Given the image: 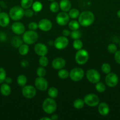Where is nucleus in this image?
Masks as SVG:
<instances>
[{
  "label": "nucleus",
  "mask_w": 120,
  "mask_h": 120,
  "mask_svg": "<svg viewBox=\"0 0 120 120\" xmlns=\"http://www.w3.org/2000/svg\"><path fill=\"white\" fill-rule=\"evenodd\" d=\"M95 16L90 11H84L80 13L78 16V22L80 25L84 27H88L91 25L94 22Z\"/></svg>",
  "instance_id": "f257e3e1"
},
{
  "label": "nucleus",
  "mask_w": 120,
  "mask_h": 120,
  "mask_svg": "<svg viewBox=\"0 0 120 120\" xmlns=\"http://www.w3.org/2000/svg\"><path fill=\"white\" fill-rule=\"evenodd\" d=\"M42 107V110L45 113L48 114H51L56 111L57 105L54 98L49 97V98H45L44 100Z\"/></svg>",
  "instance_id": "f03ea898"
},
{
  "label": "nucleus",
  "mask_w": 120,
  "mask_h": 120,
  "mask_svg": "<svg viewBox=\"0 0 120 120\" xmlns=\"http://www.w3.org/2000/svg\"><path fill=\"white\" fill-rule=\"evenodd\" d=\"M9 15L10 18L13 21H20L24 16V9L21 6H14L9 10Z\"/></svg>",
  "instance_id": "7ed1b4c3"
},
{
  "label": "nucleus",
  "mask_w": 120,
  "mask_h": 120,
  "mask_svg": "<svg viewBox=\"0 0 120 120\" xmlns=\"http://www.w3.org/2000/svg\"><path fill=\"white\" fill-rule=\"evenodd\" d=\"M38 35L35 30H27L22 34V41L26 44H34L38 41Z\"/></svg>",
  "instance_id": "20e7f679"
},
{
  "label": "nucleus",
  "mask_w": 120,
  "mask_h": 120,
  "mask_svg": "<svg viewBox=\"0 0 120 120\" xmlns=\"http://www.w3.org/2000/svg\"><path fill=\"white\" fill-rule=\"evenodd\" d=\"M75 59L78 64L83 65L88 62L89 59V53L85 49H80L78 50L75 54Z\"/></svg>",
  "instance_id": "39448f33"
},
{
  "label": "nucleus",
  "mask_w": 120,
  "mask_h": 120,
  "mask_svg": "<svg viewBox=\"0 0 120 120\" xmlns=\"http://www.w3.org/2000/svg\"><path fill=\"white\" fill-rule=\"evenodd\" d=\"M85 104L91 107H96L100 103V98L97 95L93 93L88 94L84 98Z\"/></svg>",
  "instance_id": "423d86ee"
},
{
  "label": "nucleus",
  "mask_w": 120,
  "mask_h": 120,
  "mask_svg": "<svg viewBox=\"0 0 120 120\" xmlns=\"http://www.w3.org/2000/svg\"><path fill=\"white\" fill-rule=\"evenodd\" d=\"M86 77L87 80L92 84H96L100 82L101 79V75L96 70L94 69H90L88 70L86 73Z\"/></svg>",
  "instance_id": "0eeeda50"
},
{
  "label": "nucleus",
  "mask_w": 120,
  "mask_h": 120,
  "mask_svg": "<svg viewBox=\"0 0 120 120\" xmlns=\"http://www.w3.org/2000/svg\"><path fill=\"white\" fill-rule=\"evenodd\" d=\"M84 71L80 68H73L69 72V77L74 82H79L83 79Z\"/></svg>",
  "instance_id": "6e6552de"
},
{
  "label": "nucleus",
  "mask_w": 120,
  "mask_h": 120,
  "mask_svg": "<svg viewBox=\"0 0 120 120\" xmlns=\"http://www.w3.org/2000/svg\"><path fill=\"white\" fill-rule=\"evenodd\" d=\"M22 94L24 97L28 99L32 98L36 96V89L31 85H27L22 87Z\"/></svg>",
  "instance_id": "1a4fd4ad"
},
{
  "label": "nucleus",
  "mask_w": 120,
  "mask_h": 120,
  "mask_svg": "<svg viewBox=\"0 0 120 120\" xmlns=\"http://www.w3.org/2000/svg\"><path fill=\"white\" fill-rule=\"evenodd\" d=\"M69 43V41L67 37L64 36H60L56 38L54 41V46L58 50H62L67 47Z\"/></svg>",
  "instance_id": "9d476101"
},
{
  "label": "nucleus",
  "mask_w": 120,
  "mask_h": 120,
  "mask_svg": "<svg viewBox=\"0 0 120 120\" xmlns=\"http://www.w3.org/2000/svg\"><path fill=\"white\" fill-rule=\"evenodd\" d=\"M105 82L107 86L109 87H114L118 84L119 82V78L117 75L114 73H109L107 74L105 78Z\"/></svg>",
  "instance_id": "9b49d317"
},
{
  "label": "nucleus",
  "mask_w": 120,
  "mask_h": 120,
  "mask_svg": "<svg viewBox=\"0 0 120 120\" xmlns=\"http://www.w3.org/2000/svg\"><path fill=\"white\" fill-rule=\"evenodd\" d=\"M34 84L35 88L40 91H45L48 87V81L44 78V77H38L35 79Z\"/></svg>",
  "instance_id": "f8f14e48"
},
{
  "label": "nucleus",
  "mask_w": 120,
  "mask_h": 120,
  "mask_svg": "<svg viewBox=\"0 0 120 120\" xmlns=\"http://www.w3.org/2000/svg\"><path fill=\"white\" fill-rule=\"evenodd\" d=\"M69 16L68 13L66 12L62 11L61 12L58 13L56 16V22L59 25L65 26L68 24L69 22Z\"/></svg>",
  "instance_id": "ddd939ff"
},
{
  "label": "nucleus",
  "mask_w": 120,
  "mask_h": 120,
  "mask_svg": "<svg viewBox=\"0 0 120 120\" xmlns=\"http://www.w3.org/2000/svg\"><path fill=\"white\" fill-rule=\"evenodd\" d=\"M38 28L44 32H48L52 28V23L48 19H42L39 21Z\"/></svg>",
  "instance_id": "4468645a"
},
{
  "label": "nucleus",
  "mask_w": 120,
  "mask_h": 120,
  "mask_svg": "<svg viewBox=\"0 0 120 120\" xmlns=\"http://www.w3.org/2000/svg\"><path fill=\"white\" fill-rule=\"evenodd\" d=\"M11 30L13 33L18 35H22L25 31L24 25L20 22H15L12 24Z\"/></svg>",
  "instance_id": "2eb2a0df"
},
{
  "label": "nucleus",
  "mask_w": 120,
  "mask_h": 120,
  "mask_svg": "<svg viewBox=\"0 0 120 120\" xmlns=\"http://www.w3.org/2000/svg\"><path fill=\"white\" fill-rule=\"evenodd\" d=\"M34 51L35 53L40 56H46L48 53V48L42 43H38L34 46Z\"/></svg>",
  "instance_id": "dca6fc26"
},
{
  "label": "nucleus",
  "mask_w": 120,
  "mask_h": 120,
  "mask_svg": "<svg viewBox=\"0 0 120 120\" xmlns=\"http://www.w3.org/2000/svg\"><path fill=\"white\" fill-rule=\"evenodd\" d=\"M66 62L62 57H56L52 62V66L55 70H60L65 66Z\"/></svg>",
  "instance_id": "f3484780"
},
{
  "label": "nucleus",
  "mask_w": 120,
  "mask_h": 120,
  "mask_svg": "<svg viewBox=\"0 0 120 120\" xmlns=\"http://www.w3.org/2000/svg\"><path fill=\"white\" fill-rule=\"evenodd\" d=\"M10 22L9 14L5 12L0 13V26L2 28L7 27Z\"/></svg>",
  "instance_id": "a211bd4d"
},
{
  "label": "nucleus",
  "mask_w": 120,
  "mask_h": 120,
  "mask_svg": "<svg viewBox=\"0 0 120 120\" xmlns=\"http://www.w3.org/2000/svg\"><path fill=\"white\" fill-rule=\"evenodd\" d=\"M98 112L101 116H107L108 114L109 113V106L108 104L105 103H99L98 107Z\"/></svg>",
  "instance_id": "6ab92c4d"
},
{
  "label": "nucleus",
  "mask_w": 120,
  "mask_h": 120,
  "mask_svg": "<svg viewBox=\"0 0 120 120\" xmlns=\"http://www.w3.org/2000/svg\"><path fill=\"white\" fill-rule=\"evenodd\" d=\"M59 4L60 8L63 12H67L71 9V3L69 0H61Z\"/></svg>",
  "instance_id": "aec40b11"
},
{
  "label": "nucleus",
  "mask_w": 120,
  "mask_h": 120,
  "mask_svg": "<svg viewBox=\"0 0 120 120\" xmlns=\"http://www.w3.org/2000/svg\"><path fill=\"white\" fill-rule=\"evenodd\" d=\"M0 92L4 96H8L11 93V89L9 85L7 83H2L0 87Z\"/></svg>",
  "instance_id": "412c9836"
},
{
  "label": "nucleus",
  "mask_w": 120,
  "mask_h": 120,
  "mask_svg": "<svg viewBox=\"0 0 120 120\" xmlns=\"http://www.w3.org/2000/svg\"><path fill=\"white\" fill-rule=\"evenodd\" d=\"M29 50V46L28 44H23L22 43L21 46L18 48V52L21 55V56H25L28 53Z\"/></svg>",
  "instance_id": "4be33fe9"
},
{
  "label": "nucleus",
  "mask_w": 120,
  "mask_h": 120,
  "mask_svg": "<svg viewBox=\"0 0 120 120\" xmlns=\"http://www.w3.org/2000/svg\"><path fill=\"white\" fill-rule=\"evenodd\" d=\"M16 82L17 84H18L20 86L24 87L26 85L27 82V78L25 75H20L18 76L17 79H16Z\"/></svg>",
  "instance_id": "5701e85b"
},
{
  "label": "nucleus",
  "mask_w": 120,
  "mask_h": 120,
  "mask_svg": "<svg viewBox=\"0 0 120 120\" xmlns=\"http://www.w3.org/2000/svg\"><path fill=\"white\" fill-rule=\"evenodd\" d=\"M48 94L52 98H56L58 95V90L54 87H51L48 90Z\"/></svg>",
  "instance_id": "b1692460"
},
{
  "label": "nucleus",
  "mask_w": 120,
  "mask_h": 120,
  "mask_svg": "<svg viewBox=\"0 0 120 120\" xmlns=\"http://www.w3.org/2000/svg\"><path fill=\"white\" fill-rule=\"evenodd\" d=\"M80 27V24L78 21L75 20H72L68 22V28L71 30H75L79 29Z\"/></svg>",
  "instance_id": "393cba45"
},
{
  "label": "nucleus",
  "mask_w": 120,
  "mask_h": 120,
  "mask_svg": "<svg viewBox=\"0 0 120 120\" xmlns=\"http://www.w3.org/2000/svg\"><path fill=\"white\" fill-rule=\"evenodd\" d=\"M58 76L61 79H66L69 76V72L66 69H61L58 72Z\"/></svg>",
  "instance_id": "a878e982"
},
{
  "label": "nucleus",
  "mask_w": 120,
  "mask_h": 120,
  "mask_svg": "<svg viewBox=\"0 0 120 120\" xmlns=\"http://www.w3.org/2000/svg\"><path fill=\"white\" fill-rule=\"evenodd\" d=\"M85 103L84 100L81 99V98H78V99L75 100L73 103V105L74 107L76 109H81L84 107Z\"/></svg>",
  "instance_id": "bb28decb"
},
{
  "label": "nucleus",
  "mask_w": 120,
  "mask_h": 120,
  "mask_svg": "<svg viewBox=\"0 0 120 120\" xmlns=\"http://www.w3.org/2000/svg\"><path fill=\"white\" fill-rule=\"evenodd\" d=\"M22 42H23V41H22V39H21L20 37L15 36V37H14V38L12 39V46L15 48H19V47L22 44Z\"/></svg>",
  "instance_id": "cd10ccee"
},
{
  "label": "nucleus",
  "mask_w": 120,
  "mask_h": 120,
  "mask_svg": "<svg viewBox=\"0 0 120 120\" xmlns=\"http://www.w3.org/2000/svg\"><path fill=\"white\" fill-rule=\"evenodd\" d=\"M49 10L52 13H56L59 11L60 8V4L55 1H52L51 3L49 5Z\"/></svg>",
  "instance_id": "c85d7f7f"
},
{
  "label": "nucleus",
  "mask_w": 120,
  "mask_h": 120,
  "mask_svg": "<svg viewBox=\"0 0 120 120\" xmlns=\"http://www.w3.org/2000/svg\"><path fill=\"white\" fill-rule=\"evenodd\" d=\"M80 14V11H79L78 9H76V8L71 9L70 10L68 11V15H69V18L71 19L77 18H78Z\"/></svg>",
  "instance_id": "c756f323"
},
{
  "label": "nucleus",
  "mask_w": 120,
  "mask_h": 120,
  "mask_svg": "<svg viewBox=\"0 0 120 120\" xmlns=\"http://www.w3.org/2000/svg\"><path fill=\"white\" fill-rule=\"evenodd\" d=\"M42 7H43V6H42V3L41 2L35 1V2H34L32 5V9L35 12H39L42 10Z\"/></svg>",
  "instance_id": "7c9ffc66"
},
{
  "label": "nucleus",
  "mask_w": 120,
  "mask_h": 120,
  "mask_svg": "<svg viewBox=\"0 0 120 120\" xmlns=\"http://www.w3.org/2000/svg\"><path fill=\"white\" fill-rule=\"evenodd\" d=\"M34 3V0H21V6L24 9L31 8Z\"/></svg>",
  "instance_id": "2f4dec72"
},
{
  "label": "nucleus",
  "mask_w": 120,
  "mask_h": 120,
  "mask_svg": "<svg viewBox=\"0 0 120 120\" xmlns=\"http://www.w3.org/2000/svg\"><path fill=\"white\" fill-rule=\"evenodd\" d=\"M95 89L98 92L100 93H102L104 92L106 90V86L102 82H98L95 84Z\"/></svg>",
  "instance_id": "473e14b6"
},
{
  "label": "nucleus",
  "mask_w": 120,
  "mask_h": 120,
  "mask_svg": "<svg viewBox=\"0 0 120 120\" xmlns=\"http://www.w3.org/2000/svg\"><path fill=\"white\" fill-rule=\"evenodd\" d=\"M72 46L76 50H80V49H82V48H83V43L80 39H75L74 40L72 43Z\"/></svg>",
  "instance_id": "72a5a7b5"
},
{
  "label": "nucleus",
  "mask_w": 120,
  "mask_h": 120,
  "mask_svg": "<svg viewBox=\"0 0 120 120\" xmlns=\"http://www.w3.org/2000/svg\"><path fill=\"white\" fill-rule=\"evenodd\" d=\"M48 63H49V60H48V57H46V56H40V59H39V64L41 66L45 68L48 66Z\"/></svg>",
  "instance_id": "f704fd0d"
},
{
  "label": "nucleus",
  "mask_w": 120,
  "mask_h": 120,
  "mask_svg": "<svg viewBox=\"0 0 120 120\" xmlns=\"http://www.w3.org/2000/svg\"><path fill=\"white\" fill-rule=\"evenodd\" d=\"M71 37L72 39H73L74 40L75 39H79L81 38L82 36V34H81V31L78 29V30H72V32H71Z\"/></svg>",
  "instance_id": "c9c22d12"
},
{
  "label": "nucleus",
  "mask_w": 120,
  "mask_h": 120,
  "mask_svg": "<svg viewBox=\"0 0 120 120\" xmlns=\"http://www.w3.org/2000/svg\"><path fill=\"white\" fill-rule=\"evenodd\" d=\"M101 70L102 72L105 74H108L111 72V67L109 65V64L107 63H104L102 64L101 66Z\"/></svg>",
  "instance_id": "e433bc0d"
},
{
  "label": "nucleus",
  "mask_w": 120,
  "mask_h": 120,
  "mask_svg": "<svg viewBox=\"0 0 120 120\" xmlns=\"http://www.w3.org/2000/svg\"><path fill=\"white\" fill-rule=\"evenodd\" d=\"M36 73L38 77H44L47 73L44 67H42L40 66V67L37 68L36 71Z\"/></svg>",
  "instance_id": "4c0bfd02"
},
{
  "label": "nucleus",
  "mask_w": 120,
  "mask_h": 120,
  "mask_svg": "<svg viewBox=\"0 0 120 120\" xmlns=\"http://www.w3.org/2000/svg\"><path fill=\"white\" fill-rule=\"evenodd\" d=\"M107 50L110 53L114 54L118 50L117 46L114 43H110L107 46Z\"/></svg>",
  "instance_id": "58836bf2"
},
{
  "label": "nucleus",
  "mask_w": 120,
  "mask_h": 120,
  "mask_svg": "<svg viewBox=\"0 0 120 120\" xmlns=\"http://www.w3.org/2000/svg\"><path fill=\"white\" fill-rule=\"evenodd\" d=\"M6 77H7V73L5 70L4 68H0V84H2L5 82Z\"/></svg>",
  "instance_id": "ea45409f"
},
{
  "label": "nucleus",
  "mask_w": 120,
  "mask_h": 120,
  "mask_svg": "<svg viewBox=\"0 0 120 120\" xmlns=\"http://www.w3.org/2000/svg\"><path fill=\"white\" fill-rule=\"evenodd\" d=\"M34 11L32 10V9H26L24 10V16H25L27 18H31L34 15Z\"/></svg>",
  "instance_id": "a19ab883"
},
{
  "label": "nucleus",
  "mask_w": 120,
  "mask_h": 120,
  "mask_svg": "<svg viewBox=\"0 0 120 120\" xmlns=\"http://www.w3.org/2000/svg\"><path fill=\"white\" fill-rule=\"evenodd\" d=\"M38 28V25L35 22H32L28 25V29L29 30H35Z\"/></svg>",
  "instance_id": "79ce46f5"
},
{
  "label": "nucleus",
  "mask_w": 120,
  "mask_h": 120,
  "mask_svg": "<svg viewBox=\"0 0 120 120\" xmlns=\"http://www.w3.org/2000/svg\"><path fill=\"white\" fill-rule=\"evenodd\" d=\"M114 59L116 63L120 64V50H117L114 53Z\"/></svg>",
  "instance_id": "37998d69"
},
{
  "label": "nucleus",
  "mask_w": 120,
  "mask_h": 120,
  "mask_svg": "<svg viewBox=\"0 0 120 120\" xmlns=\"http://www.w3.org/2000/svg\"><path fill=\"white\" fill-rule=\"evenodd\" d=\"M7 39V35L4 32H0V41L4 42Z\"/></svg>",
  "instance_id": "c03bdc74"
},
{
  "label": "nucleus",
  "mask_w": 120,
  "mask_h": 120,
  "mask_svg": "<svg viewBox=\"0 0 120 120\" xmlns=\"http://www.w3.org/2000/svg\"><path fill=\"white\" fill-rule=\"evenodd\" d=\"M62 34L63 36H65V37H68V36H69V35H70L71 32L69 30H68V29H64V30H62Z\"/></svg>",
  "instance_id": "a18cd8bd"
},
{
  "label": "nucleus",
  "mask_w": 120,
  "mask_h": 120,
  "mask_svg": "<svg viewBox=\"0 0 120 120\" xmlns=\"http://www.w3.org/2000/svg\"><path fill=\"white\" fill-rule=\"evenodd\" d=\"M12 79L11 78V77H7L5 78V82L6 83H7V84H10L12 83Z\"/></svg>",
  "instance_id": "49530a36"
},
{
  "label": "nucleus",
  "mask_w": 120,
  "mask_h": 120,
  "mask_svg": "<svg viewBox=\"0 0 120 120\" xmlns=\"http://www.w3.org/2000/svg\"><path fill=\"white\" fill-rule=\"evenodd\" d=\"M28 65V62L26 60H23L21 62V66L23 67H27Z\"/></svg>",
  "instance_id": "de8ad7c7"
},
{
  "label": "nucleus",
  "mask_w": 120,
  "mask_h": 120,
  "mask_svg": "<svg viewBox=\"0 0 120 120\" xmlns=\"http://www.w3.org/2000/svg\"><path fill=\"white\" fill-rule=\"evenodd\" d=\"M51 119V120H57L58 119V116L56 114H53L52 115Z\"/></svg>",
  "instance_id": "09e8293b"
},
{
  "label": "nucleus",
  "mask_w": 120,
  "mask_h": 120,
  "mask_svg": "<svg viewBox=\"0 0 120 120\" xmlns=\"http://www.w3.org/2000/svg\"><path fill=\"white\" fill-rule=\"evenodd\" d=\"M0 7H2L3 8H6V7H7V5L5 4V2H4L3 1H0Z\"/></svg>",
  "instance_id": "8fccbe9b"
},
{
  "label": "nucleus",
  "mask_w": 120,
  "mask_h": 120,
  "mask_svg": "<svg viewBox=\"0 0 120 120\" xmlns=\"http://www.w3.org/2000/svg\"><path fill=\"white\" fill-rule=\"evenodd\" d=\"M40 120H51V118H49V117H42V118H40Z\"/></svg>",
  "instance_id": "3c124183"
},
{
  "label": "nucleus",
  "mask_w": 120,
  "mask_h": 120,
  "mask_svg": "<svg viewBox=\"0 0 120 120\" xmlns=\"http://www.w3.org/2000/svg\"><path fill=\"white\" fill-rule=\"evenodd\" d=\"M48 44H49L50 46L54 45V41H50L49 42H48Z\"/></svg>",
  "instance_id": "603ef678"
},
{
  "label": "nucleus",
  "mask_w": 120,
  "mask_h": 120,
  "mask_svg": "<svg viewBox=\"0 0 120 120\" xmlns=\"http://www.w3.org/2000/svg\"><path fill=\"white\" fill-rule=\"evenodd\" d=\"M116 15H117V16L119 18H120V10L118 11L117 13H116Z\"/></svg>",
  "instance_id": "864d4df0"
},
{
  "label": "nucleus",
  "mask_w": 120,
  "mask_h": 120,
  "mask_svg": "<svg viewBox=\"0 0 120 120\" xmlns=\"http://www.w3.org/2000/svg\"><path fill=\"white\" fill-rule=\"evenodd\" d=\"M48 1H55V0H48Z\"/></svg>",
  "instance_id": "5fc2aeb1"
},
{
  "label": "nucleus",
  "mask_w": 120,
  "mask_h": 120,
  "mask_svg": "<svg viewBox=\"0 0 120 120\" xmlns=\"http://www.w3.org/2000/svg\"><path fill=\"white\" fill-rule=\"evenodd\" d=\"M1 7H0V13L1 12Z\"/></svg>",
  "instance_id": "6e6d98bb"
},
{
  "label": "nucleus",
  "mask_w": 120,
  "mask_h": 120,
  "mask_svg": "<svg viewBox=\"0 0 120 120\" xmlns=\"http://www.w3.org/2000/svg\"><path fill=\"white\" fill-rule=\"evenodd\" d=\"M119 46H120V43H119Z\"/></svg>",
  "instance_id": "4d7b16f0"
}]
</instances>
